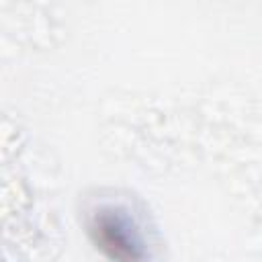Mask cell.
Masks as SVG:
<instances>
[{"instance_id":"cell-1","label":"cell","mask_w":262,"mask_h":262,"mask_svg":"<svg viewBox=\"0 0 262 262\" xmlns=\"http://www.w3.org/2000/svg\"><path fill=\"white\" fill-rule=\"evenodd\" d=\"M90 237L113 262H145V235L133 215L121 205H102L90 213Z\"/></svg>"}]
</instances>
